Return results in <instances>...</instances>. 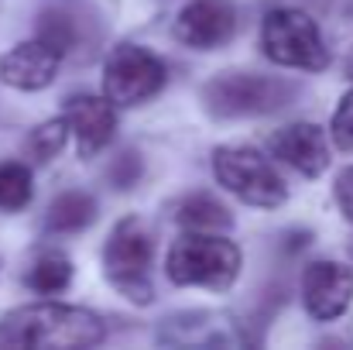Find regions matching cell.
Here are the masks:
<instances>
[{"label":"cell","instance_id":"cell-1","mask_svg":"<svg viewBox=\"0 0 353 350\" xmlns=\"http://www.w3.org/2000/svg\"><path fill=\"white\" fill-rule=\"evenodd\" d=\"M107 337V327L97 313L79 306H24L0 320V347L31 350H79Z\"/></svg>","mask_w":353,"mask_h":350},{"label":"cell","instance_id":"cell-2","mask_svg":"<svg viewBox=\"0 0 353 350\" xmlns=\"http://www.w3.org/2000/svg\"><path fill=\"white\" fill-rule=\"evenodd\" d=\"M243 254L234 240L227 237H213L210 231L185 233L172 244L168 251V278L182 289H213L223 292L230 289L240 275Z\"/></svg>","mask_w":353,"mask_h":350},{"label":"cell","instance_id":"cell-3","mask_svg":"<svg viewBox=\"0 0 353 350\" xmlns=\"http://www.w3.org/2000/svg\"><path fill=\"white\" fill-rule=\"evenodd\" d=\"M261 52L288 69H305L319 72L330 66V48L316 28V21L305 10L295 7H278L264 17L261 24Z\"/></svg>","mask_w":353,"mask_h":350},{"label":"cell","instance_id":"cell-4","mask_svg":"<svg viewBox=\"0 0 353 350\" xmlns=\"http://www.w3.org/2000/svg\"><path fill=\"white\" fill-rule=\"evenodd\" d=\"M213 172H216L220 186H227L236 200H243L250 206L271 210V206H281L288 200V186L271 168V162L254 148H236V144L216 148Z\"/></svg>","mask_w":353,"mask_h":350},{"label":"cell","instance_id":"cell-5","mask_svg":"<svg viewBox=\"0 0 353 350\" xmlns=\"http://www.w3.org/2000/svg\"><path fill=\"white\" fill-rule=\"evenodd\" d=\"M151 254H154L151 233L144 227V220H137V217L120 220L114 227V233L107 237V247H103L107 278L117 285L127 299H134L137 306H144L151 299V282H148Z\"/></svg>","mask_w":353,"mask_h":350},{"label":"cell","instance_id":"cell-6","mask_svg":"<svg viewBox=\"0 0 353 350\" xmlns=\"http://www.w3.org/2000/svg\"><path fill=\"white\" fill-rule=\"evenodd\" d=\"M206 110L216 117H257L281 110L292 100V86L254 72H220L203 90Z\"/></svg>","mask_w":353,"mask_h":350},{"label":"cell","instance_id":"cell-7","mask_svg":"<svg viewBox=\"0 0 353 350\" xmlns=\"http://www.w3.org/2000/svg\"><path fill=\"white\" fill-rule=\"evenodd\" d=\"M165 86V62L141 45H117L103 66L107 100L117 107H141Z\"/></svg>","mask_w":353,"mask_h":350},{"label":"cell","instance_id":"cell-8","mask_svg":"<svg viewBox=\"0 0 353 350\" xmlns=\"http://www.w3.org/2000/svg\"><path fill=\"white\" fill-rule=\"evenodd\" d=\"M236 35L234 0H189L175 17V38L196 52L227 45Z\"/></svg>","mask_w":353,"mask_h":350},{"label":"cell","instance_id":"cell-9","mask_svg":"<svg viewBox=\"0 0 353 350\" xmlns=\"http://www.w3.org/2000/svg\"><path fill=\"white\" fill-rule=\"evenodd\" d=\"M302 302L312 320H336L353 302V268L340 261H316L302 275Z\"/></svg>","mask_w":353,"mask_h":350},{"label":"cell","instance_id":"cell-10","mask_svg":"<svg viewBox=\"0 0 353 350\" xmlns=\"http://www.w3.org/2000/svg\"><path fill=\"white\" fill-rule=\"evenodd\" d=\"M59 48H52L48 41L34 38L24 45H14L3 59H0V79L14 90H45L55 72H59Z\"/></svg>","mask_w":353,"mask_h":350},{"label":"cell","instance_id":"cell-11","mask_svg":"<svg viewBox=\"0 0 353 350\" xmlns=\"http://www.w3.org/2000/svg\"><path fill=\"white\" fill-rule=\"evenodd\" d=\"M65 127L76 137V148L83 158H93L97 151H103L117 130V114L110 100L100 97H72L65 104Z\"/></svg>","mask_w":353,"mask_h":350},{"label":"cell","instance_id":"cell-12","mask_svg":"<svg viewBox=\"0 0 353 350\" xmlns=\"http://www.w3.org/2000/svg\"><path fill=\"white\" fill-rule=\"evenodd\" d=\"M271 155L288 162L295 172L302 175H323L326 165H330V144L323 137V130L316 124H292V127H281L271 134L268 141Z\"/></svg>","mask_w":353,"mask_h":350},{"label":"cell","instance_id":"cell-13","mask_svg":"<svg viewBox=\"0 0 353 350\" xmlns=\"http://www.w3.org/2000/svg\"><path fill=\"white\" fill-rule=\"evenodd\" d=\"M97 220V200L90 193H79V189H69L62 193L52 206H48V231L55 233H76L83 227H90Z\"/></svg>","mask_w":353,"mask_h":350},{"label":"cell","instance_id":"cell-14","mask_svg":"<svg viewBox=\"0 0 353 350\" xmlns=\"http://www.w3.org/2000/svg\"><path fill=\"white\" fill-rule=\"evenodd\" d=\"M179 224L192 227V231H227L234 224V217L227 213V206L220 200H213L210 193H196L189 200H182L179 206Z\"/></svg>","mask_w":353,"mask_h":350},{"label":"cell","instance_id":"cell-15","mask_svg":"<svg viewBox=\"0 0 353 350\" xmlns=\"http://www.w3.org/2000/svg\"><path fill=\"white\" fill-rule=\"evenodd\" d=\"M69 282H72V261L65 254H59V251L41 254L31 264V271H28V285L38 295H59V292L69 289Z\"/></svg>","mask_w":353,"mask_h":350},{"label":"cell","instance_id":"cell-16","mask_svg":"<svg viewBox=\"0 0 353 350\" xmlns=\"http://www.w3.org/2000/svg\"><path fill=\"white\" fill-rule=\"evenodd\" d=\"M38 38L48 41L52 48H59V55L72 52V45H79V21L76 14L65 7V3H55L41 14V24H38Z\"/></svg>","mask_w":353,"mask_h":350},{"label":"cell","instance_id":"cell-17","mask_svg":"<svg viewBox=\"0 0 353 350\" xmlns=\"http://www.w3.org/2000/svg\"><path fill=\"white\" fill-rule=\"evenodd\" d=\"M31 193V172L21 162H0V210H24Z\"/></svg>","mask_w":353,"mask_h":350},{"label":"cell","instance_id":"cell-18","mask_svg":"<svg viewBox=\"0 0 353 350\" xmlns=\"http://www.w3.org/2000/svg\"><path fill=\"white\" fill-rule=\"evenodd\" d=\"M65 137H69V127H65V117H59V120H48V124H41L34 134H31V151H34V158L38 162H52L59 151H62V144H65Z\"/></svg>","mask_w":353,"mask_h":350},{"label":"cell","instance_id":"cell-19","mask_svg":"<svg viewBox=\"0 0 353 350\" xmlns=\"http://www.w3.org/2000/svg\"><path fill=\"white\" fill-rule=\"evenodd\" d=\"M333 141L343 148V151H353V90L343 93L336 114H333Z\"/></svg>","mask_w":353,"mask_h":350},{"label":"cell","instance_id":"cell-20","mask_svg":"<svg viewBox=\"0 0 353 350\" xmlns=\"http://www.w3.org/2000/svg\"><path fill=\"white\" fill-rule=\"evenodd\" d=\"M141 172H144V165H141L137 151H123V155H117V162H114V168H110V186L130 189V186L141 179Z\"/></svg>","mask_w":353,"mask_h":350},{"label":"cell","instance_id":"cell-21","mask_svg":"<svg viewBox=\"0 0 353 350\" xmlns=\"http://www.w3.org/2000/svg\"><path fill=\"white\" fill-rule=\"evenodd\" d=\"M336 203H340L343 217L353 220V165L336 179Z\"/></svg>","mask_w":353,"mask_h":350}]
</instances>
